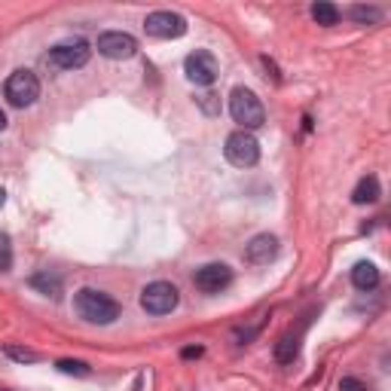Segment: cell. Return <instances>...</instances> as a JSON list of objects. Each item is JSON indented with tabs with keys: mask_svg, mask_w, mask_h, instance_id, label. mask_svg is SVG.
Returning a JSON list of instances; mask_svg holds the SVG:
<instances>
[{
	"mask_svg": "<svg viewBox=\"0 0 391 391\" xmlns=\"http://www.w3.org/2000/svg\"><path fill=\"white\" fill-rule=\"evenodd\" d=\"M193 281L202 294H220L232 284V269L226 263H205V266L196 269Z\"/></svg>",
	"mask_w": 391,
	"mask_h": 391,
	"instance_id": "obj_10",
	"label": "cell"
},
{
	"mask_svg": "<svg viewBox=\"0 0 391 391\" xmlns=\"http://www.w3.org/2000/svg\"><path fill=\"white\" fill-rule=\"evenodd\" d=\"M230 113L245 132L260 129L266 123V108H263V101L257 98V92L248 86H236L230 92Z\"/></svg>",
	"mask_w": 391,
	"mask_h": 391,
	"instance_id": "obj_2",
	"label": "cell"
},
{
	"mask_svg": "<svg viewBox=\"0 0 391 391\" xmlns=\"http://www.w3.org/2000/svg\"><path fill=\"white\" fill-rule=\"evenodd\" d=\"M275 257H279V239L272 232H260L245 245V260L254 263V266H266Z\"/></svg>",
	"mask_w": 391,
	"mask_h": 391,
	"instance_id": "obj_11",
	"label": "cell"
},
{
	"mask_svg": "<svg viewBox=\"0 0 391 391\" xmlns=\"http://www.w3.org/2000/svg\"><path fill=\"white\" fill-rule=\"evenodd\" d=\"M379 281H382V275H379V269H376V263H370V260L354 263L352 284L358 290H376V288H379Z\"/></svg>",
	"mask_w": 391,
	"mask_h": 391,
	"instance_id": "obj_12",
	"label": "cell"
},
{
	"mask_svg": "<svg viewBox=\"0 0 391 391\" xmlns=\"http://www.w3.org/2000/svg\"><path fill=\"white\" fill-rule=\"evenodd\" d=\"M74 312L89 324H113L119 318V303L95 288H80L74 294Z\"/></svg>",
	"mask_w": 391,
	"mask_h": 391,
	"instance_id": "obj_1",
	"label": "cell"
},
{
	"mask_svg": "<svg viewBox=\"0 0 391 391\" xmlns=\"http://www.w3.org/2000/svg\"><path fill=\"white\" fill-rule=\"evenodd\" d=\"M89 43L86 40H68V43H59L52 46L49 52L43 55V61L52 70H77L89 61Z\"/></svg>",
	"mask_w": 391,
	"mask_h": 391,
	"instance_id": "obj_6",
	"label": "cell"
},
{
	"mask_svg": "<svg viewBox=\"0 0 391 391\" xmlns=\"http://www.w3.org/2000/svg\"><path fill=\"white\" fill-rule=\"evenodd\" d=\"M352 19L358 25H379L382 22V10L379 6H352Z\"/></svg>",
	"mask_w": 391,
	"mask_h": 391,
	"instance_id": "obj_17",
	"label": "cell"
},
{
	"mask_svg": "<svg viewBox=\"0 0 391 391\" xmlns=\"http://www.w3.org/2000/svg\"><path fill=\"white\" fill-rule=\"evenodd\" d=\"M55 367H59L61 373H68V376H89V373H92L86 361H74V358H61V361H55Z\"/></svg>",
	"mask_w": 391,
	"mask_h": 391,
	"instance_id": "obj_18",
	"label": "cell"
},
{
	"mask_svg": "<svg viewBox=\"0 0 391 391\" xmlns=\"http://www.w3.org/2000/svg\"><path fill=\"white\" fill-rule=\"evenodd\" d=\"M196 104L208 113V117H217L220 113V98L214 95V92H202V95H196Z\"/></svg>",
	"mask_w": 391,
	"mask_h": 391,
	"instance_id": "obj_21",
	"label": "cell"
},
{
	"mask_svg": "<svg viewBox=\"0 0 391 391\" xmlns=\"http://www.w3.org/2000/svg\"><path fill=\"white\" fill-rule=\"evenodd\" d=\"M3 202H6V193H3V187H0V208H3Z\"/></svg>",
	"mask_w": 391,
	"mask_h": 391,
	"instance_id": "obj_25",
	"label": "cell"
},
{
	"mask_svg": "<svg viewBox=\"0 0 391 391\" xmlns=\"http://www.w3.org/2000/svg\"><path fill=\"white\" fill-rule=\"evenodd\" d=\"M144 31L156 40H177L187 34V19L172 10H156L144 19Z\"/></svg>",
	"mask_w": 391,
	"mask_h": 391,
	"instance_id": "obj_7",
	"label": "cell"
},
{
	"mask_svg": "<svg viewBox=\"0 0 391 391\" xmlns=\"http://www.w3.org/2000/svg\"><path fill=\"white\" fill-rule=\"evenodd\" d=\"M202 354H205V348H202V345H187V348H181V358H183V361L202 358Z\"/></svg>",
	"mask_w": 391,
	"mask_h": 391,
	"instance_id": "obj_23",
	"label": "cell"
},
{
	"mask_svg": "<svg viewBox=\"0 0 391 391\" xmlns=\"http://www.w3.org/2000/svg\"><path fill=\"white\" fill-rule=\"evenodd\" d=\"M312 19L321 28H333L339 25V10L333 3H327V0H318V3H312Z\"/></svg>",
	"mask_w": 391,
	"mask_h": 391,
	"instance_id": "obj_15",
	"label": "cell"
},
{
	"mask_svg": "<svg viewBox=\"0 0 391 391\" xmlns=\"http://www.w3.org/2000/svg\"><path fill=\"white\" fill-rule=\"evenodd\" d=\"M3 95L12 108H31L40 98V80L34 70H12L3 83Z\"/></svg>",
	"mask_w": 391,
	"mask_h": 391,
	"instance_id": "obj_3",
	"label": "cell"
},
{
	"mask_svg": "<svg viewBox=\"0 0 391 391\" xmlns=\"http://www.w3.org/2000/svg\"><path fill=\"white\" fill-rule=\"evenodd\" d=\"M177 303H181V290L172 281H153L141 290V305L150 315H168L177 309Z\"/></svg>",
	"mask_w": 391,
	"mask_h": 391,
	"instance_id": "obj_5",
	"label": "cell"
},
{
	"mask_svg": "<svg viewBox=\"0 0 391 391\" xmlns=\"http://www.w3.org/2000/svg\"><path fill=\"white\" fill-rule=\"evenodd\" d=\"M12 269V241L6 232H0V272H10Z\"/></svg>",
	"mask_w": 391,
	"mask_h": 391,
	"instance_id": "obj_20",
	"label": "cell"
},
{
	"mask_svg": "<svg viewBox=\"0 0 391 391\" xmlns=\"http://www.w3.org/2000/svg\"><path fill=\"white\" fill-rule=\"evenodd\" d=\"M98 55H104V59L110 61H126L132 59L134 52H138V40L132 37V34L126 31H104L98 34Z\"/></svg>",
	"mask_w": 391,
	"mask_h": 391,
	"instance_id": "obj_9",
	"label": "cell"
},
{
	"mask_svg": "<svg viewBox=\"0 0 391 391\" xmlns=\"http://www.w3.org/2000/svg\"><path fill=\"white\" fill-rule=\"evenodd\" d=\"M28 284H31V288L37 290V294L52 297V300H59V297H61V288H65L59 275L49 272V269H43V272H37V275H31V281H28Z\"/></svg>",
	"mask_w": 391,
	"mask_h": 391,
	"instance_id": "obj_13",
	"label": "cell"
},
{
	"mask_svg": "<svg viewBox=\"0 0 391 391\" xmlns=\"http://www.w3.org/2000/svg\"><path fill=\"white\" fill-rule=\"evenodd\" d=\"M223 156H226V162H230V166L251 168V166H257V162H260V144H257V138H254L251 132L239 129V132H232L230 138H226Z\"/></svg>",
	"mask_w": 391,
	"mask_h": 391,
	"instance_id": "obj_4",
	"label": "cell"
},
{
	"mask_svg": "<svg viewBox=\"0 0 391 391\" xmlns=\"http://www.w3.org/2000/svg\"><path fill=\"white\" fill-rule=\"evenodd\" d=\"M6 126H10V119H6V113H3V110H0V132H3V129H6Z\"/></svg>",
	"mask_w": 391,
	"mask_h": 391,
	"instance_id": "obj_24",
	"label": "cell"
},
{
	"mask_svg": "<svg viewBox=\"0 0 391 391\" xmlns=\"http://www.w3.org/2000/svg\"><path fill=\"white\" fill-rule=\"evenodd\" d=\"M339 391H370V388L354 376H345V379H339Z\"/></svg>",
	"mask_w": 391,
	"mask_h": 391,
	"instance_id": "obj_22",
	"label": "cell"
},
{
	"mask_svg": "<svg viewBox=\"0 0 391 391\" xmlns=\"http://www.w3.org/2000/svg\"><path fill=\"white\" fill-rule=\"evenodd\" d=\"M297 354H300V337H294V333L281 337V343L275 345V358H279L281 364H294Z\"/></svg>",
	"mask_w": 391,
	"mask_h": 391,
	"instance_id": "obj_16",
	"label": "cell"
},
{
	"mask_svg": "<svg viewBox=\"0 0 391 391\" xmlns=\"http://www.w3.org/2000/svg\"><path fill=\"white\" fill-rule=\"evenodd\" d=\"M183 74H187V80L196 83V86H211L220 74V65L208 49H196V52H190L187 59H183Z\"/></svg>",
	"mask_w": 391,
	"mask_h": 391,
	"instance_id": "obj_8",
	"label": "cell"
},
{
	"mask_svg": "<svg viewBox=\"0 0 391 391\" xmlns=\"http://www.w3.org/2000/svg\"><path fill=\"white\" fill-rule=\"evenodd\" d=\"M3 352H6V358L19 361V364H34V361H40L37 352H31V348H22V345H6Z\"/></svg>",
	"mask_w": 391,
	"mask_h": 391,
	"instance_id": "obj_19",
	"label": "cell"
},
{
	"mask_svg": "<svg viewBox=\"0 0 391 391\" xmlns=\"http://www.w3.org/2000/svg\"><path fill=\"white\" fill-rule=\"evenodd\" d=\"M379 196H382L379 181H376L373 174H367V177H361L358 187H354L352 202H354V205H373V202H379Z\"/></svg>",
	"mask_w": 391,
	"mask_h": 391,
	"instance_id": "obj_14",
	"label": "cell"
}]
</instances>
